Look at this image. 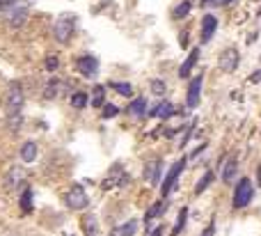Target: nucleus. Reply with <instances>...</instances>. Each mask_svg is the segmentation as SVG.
Returning a JSON list of instances; mask_svg holds the SVG:
<instances>
[{
	"label": "nucleus",
	"mask_w": 261,
	"mask_h": 236,
	"mask_svg": "<svg viewBox=\"0 0 261 236\" xmlns=\"http://www.w3.org/2000/svg\"><path fill=\"white\" fill-rule=\"evenodd\" d=\"M2 9H5V18L12 28H21L28 21L30 14V2L28 0H2Z\"/></svg>",
	"instance_id": "nucleus-1"
},
{
	"label": "nucleus",
	"mask_w": 261,
	"mask_h": 236,
	"mask_svg": "<svg viewBox=\"0 0 261 236\" xmlns=\"http://www.w3.org/2000/svg\"><path fill=\"white\" fill-rule=\"evenodd\" d=\"M76 21L78 18L73 16V14H62L58 21H55V26H53V35L55 39L60 42V44H67L73 35V30H76Z\"/></svg>",
	"instance_id": "nucleus-2"
},
{
	"label": "nucleus",
	"mask_w": 261,
	"mask_h": 236,
	"mask_svg": "<svg viewBox=\"0 0 261 236\" xmlns=\"http://www.w3.org/2000/svg\"><path fill=\"white\" fill-rule=\"evenodd\" d=\"M252 197H254V186L247 177H243L238 181V186L234 188V206L236 209H245L252 202Z\"/></svg>",
	"instance_id": "nucleus-3"
},
{
	"label": "nucleus",
	"mask_w": 261,
	"mask_h": 236,
	"mask_svg": "<svg viewBox=\"0 0 261 236\" xmlns=\"http://www.w3.org/2000/svg\"><path fill=\"white\" fill-rule=\"evenodd\" d=\"M64 202H67V206H69L71 211H83L87 209V204H89V197H87L85 188L80 184H73L69 188V192H67V197H64Z\"/></svg>",
	"instance_id": "nucleus-4"
},
{
	"label": "nucleus",
	"mask_w": 261,
	"mask_h": 236,
	"mask_svg": "<svg viewBox=\"0 0 261 236\" xmlns=\"http://www.w3.org/2000/svg\"><path fill=\"white\" fill-rule=\"evenodd\" d=\"M23 101H26V96H23V88H21V83H9V89H7V113H21V108H23Z\"/></svg>",
	"instance_id": "nucleus-5"
},
{
	"label": "nucleus",
	"mask_w": 261,
	"mask_h": 236,
	"mask_svg": "<svg viewBox=\"0 0 261 236\" xmlns=\"http://www.w3.org/2000/svg\"><path fill=\"white\" fill-rule=\"evenodd\" d=\"M183 167H186V158H179L176 163L172 165V170L165 175V184L160 186V192H163V197H167L170 192H172L174 184H176V179H179V175L183 172Z\"/></svg>",
	"instance_id": "nucleus-6"
},
{
	"label": "nucleus",
	"mask_w": 261,
	"mask_h": 236,
	"mask_svg": "<svg viewBox=\"0 0 261 236\" xmlns=\"http://www.w3.org/2000/svg\"><path fill=\"white\" fill-rule=\"evenodd\" d=\"M26 167H18V165H12L5 175V188L7 191H16L18 186L26 184Z\"/></svg>",
	"instance_id": "nucleus-7"
},
{
	"label": "nucleus",
	"mask_w": 261,
	"mask_h": 236,
	"mask_svg": "<svg viewBox=\"0 0 261 236\" xmlns=\"http://www.w3.org/2000/svg\"><path fill=\"white\" fill-rule=\"evenodd\" d=\"M160 172H163V161H160V158H151V161L145 163V172H142V177H145L147 184L156 186L158 179H160Z\"/></svg>",
	"instance_id": "nucleus-8"
},
{
	"label": "nucleus",
	"mask_w": 261,
	"mask_h": 236,
	"mask_svg": "<svg viewBox=\"0 0 261 236\" xmlns=\"http://www.w3.org/2000/svg\"><path fill=\"white\" fill-rule=\"evenodd\" d=\"M238 60H241V55H238V51L236 48H225V51L220 53V69L225 71V74H232V71H236V67H238Z\"/></svg>",
	"instance_id": "nucleus-9"
},
{
	"label": "nucleus",
	"mask_w": 261,
	"mask_h": 236,
	"mask_svg": "<svg viewBox=\"0 0 261 236\" xmlns=\"http://www.w3.org/2000/svg\"><path fill=\"white\" fill-rule=\"evenodd\" d=\"M76 67H78V71L85 78H92L96 71H99V60H96L94 55H80L78 62H76Z\"/></svg>",
	"instance_id": "nucleus-10"
},
{
	"label": "nucleus",
	"mask_w": 261,
	"mask_h": 236,
	"mask_svg": "<svg viewBox=\"0 0 261 236\" xmlns=\"http://www.w3.org/2000/svg\"><path fill=\"white\" fill-rule=\"evenodd\" d=\"M218 28V18L213 14H206V16L202 18V44H209L213 32H216Z\"/></svg>",
	"instance_id": "nucleus-11"
},
{
	"label": "nucleus",
	"mask_w": 261,
	"mask_h": 236,
	"mask_svg": "<svg viewBox=\"0 0 261 236\" xmlns=\"http://www.w3.org/2000/svg\"><path fill=\"white\" fill-rule=\"evenodd\" d=\"M236 179H238V161L236 158H229L225 163V170H222V181L227 186L236 184Z\"/></svg>",
	"instance_id": "nucleus-12"
},
{
	"label": "nucleus",
	"mask_w": 261,
	"mask_h": 236,
	"mask_svg": "<svg viewBox=\"0 0 261 236\" xmlns=\"http://www.w3.org/2000/svg\"><path fill=\"white\" fill-rule=\"evenodd\" d=\"M200 89H202V76H197L195 80H190V88H188V96H186L188 108H197V103H200Z\"/></svg>",
	"instance_id": "nucleus-13"
},
{
	"label": "nucleus",
	"mask_w": 261,
	"mask_h": 236,
	"mask_svg": "<svg viewBox=\"0 0 261 236\" xmlns=\"http://www.w3.org/2000/svg\"><path fill=\"white\" fill-rule=\"evenodd\" d=\"M21 161L23 163H32V161H37V154H39V147H37V142H32V140H28V142H23L21 145Z\"/></svg>",
	"instance_id": "nucleus-14"
},
{
	"label": "nucleus",
	"mask_w": 261,
	"mask_h": 236,
	"mask_svg": "<svg viewBox=\"0 0 261 236\" xmlns=\"http://www.w3.org/2000/svg\"><path fill=\"white\" fill-rule=\"evenodd\" d=\"M138 232V220H129V222H122L110 232V236H135Z\"/></svg>",
	"instance_id": "nucleus-15"
},
{
	"label": "nucleus",
	"mask_w": 261,
	"mask_h": 236,
	"mask_svg": "<svg viewBox=\"0 0 261 236\" xmlns=\"http://www.w3.org/2000/svg\"><path fill=\"white\" fill-rule=\"evenodd\" d=\"M197 58H200V48H192L190 55H188V58H186V62H183V67L179 69V76H181V78H188V76H190L192 67L197 64Z\"/></svg>",
	"instance_id": "nucleus-16"
},
{
	"label": "nucleus",
	"mask_w": 261,
	"mask_h": 236,
	"mask_svg": "<svg viewBox=\"0 0 261 236\" xmlns=\"http://www.w3.org/2000/svg\"><path fill=\"white\" fill-rule=\"evenodd\" d=\"M64 89H67V83H62V80H51L48 85H46V99H58L60 94H64Z\"/></svg>",
	"instance_id": "nucleus-17"
},
{
	"label": "nucleus",
	"mask_w": 261,
	"mask_h": 236,
	"mask_svg": "<svg viewBox=\"0 0 261 236\" xmlns=\"http://www.w3.org/2000/svg\"><path fill=\"white\" fill-rule=\"evenodd\" d=\"M151 115L154 117H160V119H167V117H172L174 115V108L170 101H163V103H158L154 110H151Z\"/></svg>",
	"instance_id": "nucleus-18"
},
{
	"label": "nucleus",
	"mask_w": 261,
	"mask_h": 236,
	"mask_svg": "<svg viewBox=\"0 0 261 236\" xmlns=\"http://www.w3.org/2000/svg\"><path fill=\"white\" fill-rule=\"evenodd\" d=\"M129 113L135 115V117L145 115V113H147V99H145V96H138V99H133V103L129 105Z\"/></svg>",
	"instance_id": "nucleus-19"
},
{
	"label": "nucleus",
	"mask_w": 261,
	"mask_h": 236,
	"mask_svg": "<svg viewBox=\"0 0 261 236\" xmlns=\"http://www.w3.org/2000/svg\"><path fill=\"white\" fill-rule=\"evenodd\" d=\"M21 124H23V115L21 113H7V129L12 133L18 131L21 129Z\"/></svg>",
	"instance_id": "nucleus-20"
},
{
	"label": "nucleus",
	"mask_w": 261,
	"mask_h": 236,
	"mask_svg": "<svg viewBox=\"0 0 261 236\" xmlns=\"http://www.w3.org/2000/svg\"><path fill=\"white\" fill-rule=\"evenodd\" d=\"M21 209H23V213H30L32 211V188L28 186L26 191H23V195H21Z\"/></svg>",
	"instance_id": "nucleus-21"
},
{
	"label": "nucleus",
	"mask_w": 261,
	"mask_h": 236,
	"mask_svg": "<svg viewBox=\"0 0 261 236\" xmlns=\"http://www.w3.org/2000/svg\"><path fill=\"white\" fill-rule=\"evenodd\" d=\"M103 99H105V88L103 85H96L94 92H92V105H94V108L103 105Z\"/></svg>",
	"instance_id": "nucleus-22"
},
{
	"label": "nucleus",
	"mask_w": 261,
	"mask_h": 236,
	"mask_svg": "<svg viewBox=\"0 0 261 236\" xmlns=\"http://www.w3.org/2000/svg\"><path fill=\"white\" fill-rule=\"evenodd\" d=\"M165 209H167V204H165V202H156V204H154V206H151V209L147 211V216H145V220L156 218V216H160V213H163Z\"/></svg>",
	"instance_id": "nucleus-23"
},
{
	"label": "nucleus",
	"mask_w": 261,
	"mask_h": 236,
	"mask_svg": "<svg viewBox=\"0 0 261 236\" xmlns=\"http://www.w3.org/2000/svg\"><path fill=\"white\" fill-rule=\"evenodd\" d=\"M71 105L78 108V110H83V108L87 105V94L85 92H76V94L71 96Z\"/></svg>",
	"instance_id": "nucleus-24"
},
{
	"label": "nucleus",
	"mask_w": 261,
	"mask_h": 236,
	"mask_svg": "<svg viewBox=\"0 0 261 236\" xmlns=\"http://www.w3.org/2000/svg\"><path fill=\"white\" fill-rule=\"evenodd\" d=\"M110 88H113L117 94H122V96H130V94H133V88H130L129 83H110Z\"/></svg>",
	"instance_id": "nucleus-25"
},
{
	"label": "nucleus",
	"mask_w": 261,
	"mask_h": 236,
	"mask_svg": "<svg viewBox=\"0 0 261 236\" xmlns=\"http://www.w3.org/2000/svg\"><path fill=\"white\" fill-rule=\"evenodd\" d=\"M186 218H188V209L183 206V209L179 211V220H176V225H174V229H172L174 236H176V234H179V232L183 229V225H186Z\"/></svg>",
	"instance_id": "nucleus-26"
},
{
	"label": "nucleus",
	"mask_w": 261,
	"mask_h": 236,
	"mask_svg": "<svg viewBox=\"0 0 261 236\" xmlns=\"http://www.w3.org/2000/svg\"><path fill=\"white\" fill-rule=\"evenodd\" d=\"M83 227H85L87 236H94L96 234V218L94 216H87V218L83 220Z\"/></svg>",
	"instance_id": "nucleus-27"
},
{
	"label": "nucleus",
	"mask_w": 261,
	"mask_h": 236,
	"mask_svg": "<svg viewBox=\"0 0 261 236\" xmlns=\"http://www.w3.org/2000/svg\"><path fill=\"white\" fill-rule=\"evenodd\" d=\"M211 181H213V175H211V172H206V175H204V179H200V184H197L195 192H197V195H202V192H204L206 188H209Z\"/></svg>",
	"instance_id": "nucleus-28"
},
{
	"label": "nucleus",
	"mask_w": 261,
	"mask_h": 236,
	"mask_svg": "<svg viewBox=\"0 0 261 236\" xmlns=\"http://www.w3.org/2000/svg\"><path fill=\"white\" fill-rule=\"evenodd\" d=\"M117 115H119V108H117V105H113V103L103 105V119H113Z\"/></svg>",
	"instance_id": "nucleus-29"
},
{
	"label": "nucleus",
	"mask_w": 261,
	"mask_h": 236,
	"mask_svg": "<svg viewBox=\"0 0 261 236\" xmlns=\"http://www.w3.org/2000/svg\"><path fill=\"white\" fill-rule=\"evenodd\" d=\"M151 94H156V96L165 94V83L163 80H151Z\"/></svg>",
	"instance_id": "nucleus-30"
},
{
	"label": "nucleus",
	"mask_w": 261,
	"mask_h": 236,
	"mask_svg": "<svg viewBox=\"0 0 261 236\" xmlns=\"http://www.w3.org/2000/svg\"><path fill=\"white\" fill-rule=\"evenodd\" d=\"M190 2H181V5H179V7L174 9V18H183L186 16V14H188V12H190Z\"/></svg>",
	"instance_id": "nucleus-31"
},
{
	"label": "nucleus",
	"mask_w": 261,
	"mask_h": 236,
	"mask_svg": "<svg viewBox=\"0 0 261 236\" xmlns=\"http://www.w3.org/2000/svg\"><path fill=\"white\" fill-rule=\"evenodd\" d=\"M58 67H60V60H58L55 55H51V58H46V69H48V71H55Z\"/></svg>",
	"instance_id": "nucleus-32"
},
{
	"label": "nucleus",
	"mask_w": 261,
	"mask_h": 236,
	"mask_svg": "<svg viewBox=\"0 0 261 236\" xmlns=\"http://www.w3.org/2000/svg\"><path fill=\"white\" fill-rule=\"evenodd\" d=\"M218 5H225V0H202V7H218Z\"/></svg>",
	"instance_id": "nucleus-33"
},
{
	"label": "nucleus",
	"mask_w": 261,
	"mask_h": 236,
	"mask_svg": "<svg viewBox=\"0 0 261 236\" xmlns=\"http://www.w3.org/2000/svg\"><path fill=\"white\" fill-rule=\"evenodd\" d=\"M204 149H206V145H200V147L195 149V151H192V158H197L202 154V151H204Z\"/></svg>",
	"instance_id": "nucleus-34"
},
{
	"label": "nucleus",
	"mask_w": 261,
	"mask_h": 236,
	"mask_svg": "<svg viewBox=\"0 0 261 236\" xmlns=\"http://www.w3.org/2000/svg\"><path fill=\"white\" fill-rule=\"evenodd\" d=\"M250 80H252V83H261V69H259V71H254L252 78H250Z\"/></svg>",
	"instance_id": "nucleus-35"
},
{
	"label": "nucleus",
	"mask_w": 261,
	"mask_h": 236,
	"mask_svg": "<svg viewBox=\"0 0 261 236\" xmlns=\"http://www.w3.org/2000/svg\"><path fill=\"white\" fill-rule=\"evenodd\" d=\"M151 236H163V227H158V229H154V232H151Z\"/></svg>",
	"instance_id": "nucleus-36"
},
{
	"label": "nucleus",
	"mask_w": 261,
	"mask_h": 236,
	"mask_svg": "<svg viewBox=\"0 0 261 236\" xmlns=\"http://www.w3.org/2000/svg\"><path fill=\"white\" fill-rule=\"evenodd\" d=\"M211 234H213V225H211V227L206 229V232H204V234H202V236H211Z\"/></svg>",
	"instance_id": "nucleus-37"
},
{
	"label": "nucleus",
	"mask_w": 261,
	"mask_h": 236,
	"mask_svg": "<svg viewBox=\"0 0 261 236\" xmlns=\"http://www.w3.org/2000/svg\"><path fill=\"white\" fill-rule=\"evenodd\" d=\"M0 9H2V0H0Z\"/></svg>",
	"instance_id": "nucleus-38"
}]
</instances>
